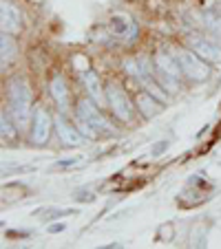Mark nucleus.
<instances>
[{
	"label": "nucleus",
	"mask_w": 221,
	"mask_h": 249,
	"mask_svg": "<svg viewBox=\"0 0 221 249\" xmlns=\"http://www.w3.org/2000/svg\"><path fill=\"white\" fill-rule=\"evenodd\" d=\"M49 90H51V97L56 99V104L60 106L62 113L69 110V90H66V82L62 75H56L49 84Z\"/></svg>",
	"instance_id": "10"
},
{
	"label": "nucleus",
	"mask_w": 221,
	"mask_h": 249,
	"mask_svg": "<svg viewBox=\"0 0 221 249\" xmlns=\"http://www.w3.org/2000/svg\"><path fill=\"white\" fill-rule=\"evenodd\" d=\"M166 146H168V141H161L160 146H155V150H153V155H160V152H161V150H164V148H166Z\"/></svg>",
	"instance_id": "23"
},
{
	"label": "nucleus",
	"mask_w": 221,
	"mask_h": 249,
	"mask_svg": "<svg viewBox=\"0 0 221 249\" xmlns=\"http://www.w3.org/2000/svg\"><path fill=\"white\" fill-rule=\"evenodd\" d=\"M141 66H144V69L148 71L151 75H155V80L160 82V84L164 86V89H168L170 93H175V90H177V80H175L173 75H168L166 71H161L157 64H153V66H151V64H148V62H144V64H141Z\"/></svg>",
	"instance_id": "11"
},
{
	"label": "nucleus",
	"mask_w": 221,
	"mask_h": 249,
	"mask_svg": "<svg viewBox=\"0 0 221 249\" xmlns=\"http://www.w3.org/2000/svg\"><path fill=\"white\" fill-rule=\"evenodd\" d=\"M0 128H2V139L5 141H11L16 137V132H14V128H11V122H9V117H7L5 110H2V122H0Z\"/></svg>",
	"instance_id": "17"
},
{
	"label": "nucleus",
	"mask_w": 221,
	"mask_h": 249,
	"mask_svg": "<svg viewBox=\"0 0 221 249\" xmlns=\"http://www.w3.org/2000/svg\"><path fill=\"white\" fill-rule=\"evenodd\" d=\"M137 108L141 110L144 117H155V115L161 110V106L155 102V97H151V95H140V97H137Z\"/></svg>",
	"instance_id": "14"
},
{
	"label": "nucleus",
	"mask_w": 221,
	"mask_h": 249,
	"mask_svg": "<svg viewBox=\"0 0 221 249\" xmlns=\"http://www.w3.org/2000/svg\"><path fill=\"white\" fill-rule=\"evenodd\" d=\"M201 18H203V24H206L210 31H215V33H219L221 36V16L212 14V11H206Z\"/></svg>",
	"instance_id": "16"
},
{
	"label": "nucleus",
	"mask_w": 221,
	"mask_h": 249,
	"mask_svg": "<svg viewBox=\"0 0 221 249\" xmlns=\"http://www.w3.org/2000/svg\"><path fill=\"white\" fill-rule=\"evenodd\" d=\"M111 29H113V33L120 40H124V42H133V40L137 38V24L124 14H118L111 18Z\"/></svg>",
	"instance_id": "7"
},
{
	"label": "nucleus",
	"mask_w": 221,
	"mask_h": 249,
	"mask_svg": "<svg viewBox=\"0 0 221 249\" xmlns=\"http://www.w3.org/2000/svg\"><path fill=\"white\" fill-rule=\"evenodd\" d=\"M82 84L86 86V90L91 93V97L98 102V106H102V104H104V97H102V89H100V77H98V73H93V71H86V73H82Z\"/></svg>",
	"instance_id": "12"
},
{
	"label": "nucleus",
	"mask_w": 221,
	"mask_h": 249,
	"mask_svg": "<svg viewBox=\"0 0 221 249\" xmlns=\"http://www.w3.org/2000/svg\"><path fill=\"white\" fill-rule=\"evenodd\" d=\"M73 198H76V201H93V194H91L89 190H76Z\"/></svg>",
	"instance_id": "20"
},
{
	"label": "nucleus",
	"mask_w": 221,
	"mask_h": 249,
	"mask_svg": "<svg viewBox=\"0 0 221 249\" xmlns=\"http://www.w3.org/2000/svg\"><path fill=\"white\" fill-rule=\"evenodd\" d=\"M64 230H66L64 223H53V225L49 227V234H58V231H64Z\"/></svg>",
	"instance_id": "21"
},
{
	"label": "nucleus",
	"mask_w": 221,
	"mask_h": 249,
	"mask_svg": "<svg viewBox=\"0 0 221 249\" xmlns=\"http://www.w3.org/2000/svg\"><path fill=\"white\" fill-rule=\"evenodd\" d=\"M0 44H2V64H7V60H11L16 53V44H14V40L9 38L7 31L0 36Z\"/></svg>",
	"instance_id": "15"
},
{
	"label": "nucleus",
	"mask_w": 221,
	"mask_h": 249,
	"mask_svg": "<svg viewBox=\"0 0 221 249\" xmlns=\"http://www.w3.org/2000/svg\"><path fill=\"white\" fill-rule=\"evenodd\" d=\"M78 117H82L86 124H91L95 130H104V132L113 130V128H111V124H108L106 119L98 113V108H95L89 99H82V102H80V106H78Z\"/></svg>",
	"instance_id": "6"
},
{
	"label": "nucleus",
	"mask_w": 221,
	"mask_h": 249,
	"mask_svg": "<svg viewBox=\"0 0 221 249\" xmlns=\"http://www.w3.org/2000/svg\"><path fill=\"white\" fill-rule=\"evenodd\" d=\"M175 57H177L181 71L190 77V80H197V82L208 80V75H210V69L203 64V57H199L197 53L186 51V49H177V51H175Z\"/></svg>",
	"instance_id": "2"
},
{
	"label": "nucleus",
	"mask_w": 221,
	"mask_h": 249,
	"mask_svg": "<svg viewBox=\"0 0 221 249\" xmlns=\"http://www.w3.org/2000/svg\"><path fill=\"white\" fill-rule=\"evenodd\" d=\"M56 128H58V135H60V139H62V143H64L66 148H76V146H80L82 141H84V135L82 132H78L76 128H71L69 126V122H66L62 115H58L56 119Z\"/></svg>",
	"instance_id": "8"
},
{
	"label": "nucleus",
	"mask_w": 221,
	"mask_h": 249,
	"mask_svg": "<svg viewBox=\"0 0 221 249\" xmlns=\"http://www.w3.org/2000/svg\"><path fill=\"white\" fill-rule=\"evenodd\" d=\"M31 122H33V126H31V139H33V143H38V146L47 143L49 130H51V117H49V113L44 108H36Z\"/></svg>",
	"instance_id": "4"
},
{
	"label": "nucleus",
	"mask_w": 221,
	"mask_h": 249,
	"mask_svg": "<svg viewBox=\"0 0 221 249\" xmlns=\"http://www.w3.org/2000/svg\"><path fill=\"white\" fill-rule=\"evenodd\" d=\"M155 64L160 66L161 71H166L168 75H173L175 80H179V75H181L183 71H181V66H177L175 64V60L170 55H166V53H157L155 55Z\"/></svg>",
	"instance_id": "13"
},
{
	"label": "nucleus",
	"mask_w": 221,
	"mask_h": 249,
	"mask_svg": "<svg viewBox=\"0 0 221 249\" xmlns=\"http://www.w3.org/2000/svg\"><path fill=\"white\" fill-rule=\"evenodd\" d=\"M0 9H2V18H0V22H2V31H7V33H18L20 27H22V20H20V11L16 9L11 2H7V0H2V2H0Z\"/></svg>",
	"instance_id": "9"
},
{
	"label": "nucleus",
	"mask_w": 221,
	"mask_h": 249,
	"mask_svg": "<svg viewBox=\"0 0 221 249\" xmlns=\"http://www.w3.org/2000/svg\"><path fill=\"white\" fill-rule=\"evenodd\" d=\"M106 97H108V104H111V108H113L115 117L120 119V122H131L133 119V106L131 102H128V97L124 95V90L120 89L115 82H111V84L106 86Z\"/></svg>",
	"instance_id": "3"
},
{
	"label": "nucleus",
	"mask_w": 221,
	"mask_h": 249,
	"mask_svg": "<svg viewBox=\"0 0 221 249\" xmlns=\"http://www.w3.org/2000/svg\"><path fill=\"white\" fill-rule=\"evenodd\" d=\"M188 44L199 57H203V60H208V62H219L221 60V49L217 47L215 42L206 40L203 36H188Z\"/></svg>",
	"instance_id": "5"
},
{
	"label": "nucleus",
	"mask_w": 221,
	"mask_h": 249,
	"mask_svg": "<svg viewBox=\"0 0 221 249\" xmlns=\"http://www.w3.org/2000/svg\"><path fill=\"white\" fill-rule=\"evenodd\" d=\"M73 163H80V157H76V159H69V161H58V168H69V165H73Z\"/></svg>",
	"instance_id": "22"
},
{
	"label": "nucleus",
	"mask_w": 221,
	"mask_h": 249,
	"mask_svg": "<svg viewBox=\"0 0 221 249\" xmlns=\"http://www.w3.org/2000/svg\"><path fill=\"white\" fill-rule=\"evenodd\" d=\"M9 102H11V117L20 130H27L29 124V106H31V90L22 77L9 82Z\"/></svg>",
	"instance_id": "1"
},
{
	"label": "nucleus",
	"mask_w": 221,
	"mask_h": 249,
	"mask_svg": "<svg viewBox=\"0 0 221 249\" xmlns=\"http://www.w3.org/2000/svg\"><path fill=\"white\" fill-rule=\"evenodd\" d=\"M73 214V210H49V212H42V218H58V216H69Z\"/></svg>",
	"instance_id": "19"
},
{
	"label": "nucleus",
	"mask_w": 221,
	"mask_h": 249,
	"mask_svg": "<svg viewBox=\"0 0 221 249\" xmlns=\"http://www.w3.org/2000/svg\"><path fill=\"white\" fill-rule=\"evenodd\" d=\"M124 66H126V73H128V75H133V77H137V80H141V69L137 66V62L126 60V62H124Z\"/></svg>",
	"instance_id": "18"
}]
</instances>
